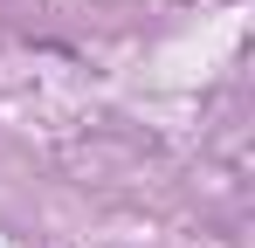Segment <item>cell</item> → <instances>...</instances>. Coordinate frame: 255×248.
I'll list each match as a JSON object with an SVG mask.
<instances>
[]
</instances>
